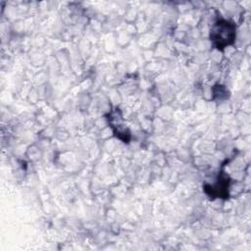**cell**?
Here are the masks:
<instances>
[{
    "mask_svg": "<svg viewBox=\"0 0 251 251\" xmlns=\"http://www.w3.org/2000/svg\"><path fill=\"white\" fill-rule=\"evenodd\" d=\"M235 33V25L232 23L221 20L214 25L211 30V39L217 48L224 49L233 43Z\"/></svg>",
    "mask_w": 251,
    "mask_h": 251,
    "instance_id": "6da1fadb",
    "label": "cell"
}]
</instances>
